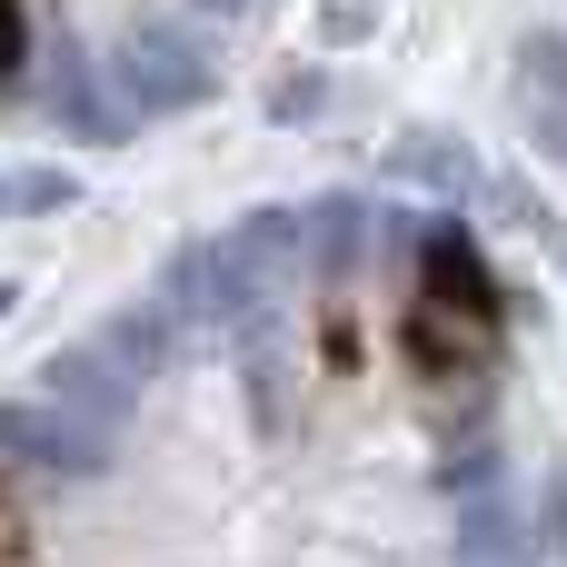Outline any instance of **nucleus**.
<instances>
[{
    "label": "nucleus",
    "instance_id": "1",
    "mask_svg": "<svg viewBox=\"0 0 567 567\" xmlns=\"http://www.w3.org/2000/svg\"><path fill=\"white\" fill-rule=\"evenodd\" d=\"M488 239L329 179L169 239L0 389V567H538Z\"/></svg>",
    "mask_w": 567,
    "mask_h": 567
},
{
    "label": "nucleus",
    "instance_id": "2",
    "mask_svg": "<svg viewBox=\"0 0 567 567\" xmlns=\"http://www.w3.org/2000/svg\"><path fill=\"white\" fill-rule=\"evenodd\" d=\"M279 0H0V130L130 150L209 110Z\"/></svg>",
    "mask_w": 567,
    "mask_h": 567
},
{
    "label": "nucleus",
    "instance_id": "3",
    "mask_svg": "<svg viewBox=\"0 0 567 567\" xmlns=\"http://www.w3.org/2000/svg\"><path fill=\"white\" fill-rule=\"evenodd\" d=\"M518 120L538 130V150L567 169V0H538L528 40H518Z\"/></svg>",
    "mask_w": 567,
    "mask_h": 567
}]
</instances>
